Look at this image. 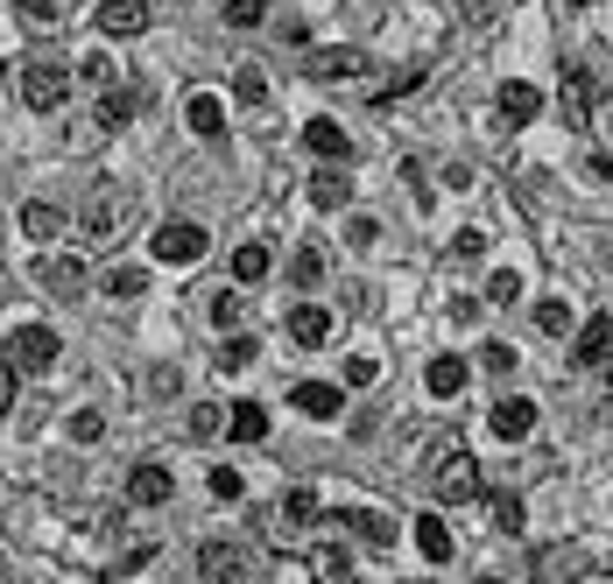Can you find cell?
Returning a JSON list of instances; mask_svg holds the SVG:
<instances>
[{"mask_svg":"<svg viewBox=\"0 0 613 584\" xmlns=\"http://www.w3.org/2000/svg\"><path fill=\"white\" fill-rule=\"evenodd\" d=\"M0 77H8V64H0Z\"/></svg>","mask_w":613,"mask_h":584,"instance_id":"49","label":"cell"},{"mask_svg":"<svg viewBox=\"0 0 613 584\" xmlns=\"http://www.w3.org/2000/svg\"><path fill=\"white\" fill-rule=\"evenodd\" d=\"M466 380H472L466 359H430V374H424V387H430L437 401H458V395H466Z\"/></svg>","mask_w":613,"mask_h":584,"instance_id":"14","label":"cell"},{"mask_svg":"<svg viewBox=\"0 0 613 584\" xmlns=\"http://www.w3.org/2000/svg\"><path fill=\"white\" fill-rule=\"evenodd\" d=\"M79 77H92V85H113V77H121V71H113V56H100V50H92L85 64H79Z\"/></svg>","mask_w":613,"mask_h":584,"instance_id":"42","label":"cell"},{"mask_svg":"<svg viewBox=\"0 0 613 584\" xmlns=\"http://www.w3.org/2000/svg\"><path fill=\"white\" fill-rule=\"evenodd\" d=\"M64 430H71V444H100L106 437V416H100V408H71Z\"/></svg>","mask_w":613,"mask_h":584,"instance_id":"29","label":"cell"},{"mask_svg":"<svg viewBox=\"0 0 613 584\" xmlns=\"http://www.w3.org/2000/svg\"><path fill=\"white\" fill-rule=\"evenodd\" d=\"M205 247H212V240H205V226L169 219V226L156 232V240H148V254H156L163 268H190V261H205Z\"/></svg>","mask_w":613,"mask_h":584,"instance_id":"3","label":"cell"},{"mask_svg":"<svg viewBox=\"0 0 613 584\" xmlns=\"http://www.w3.org/2000/svg\"><path fill=\"white\" fill-rule=\"evenodd\" d=\"M493 521H501V529H522V500H515V493H493Z\"/></svg>","mask_w":613,"mask_h":584,"instance_id":"44","label":"cell"},{"mask_svg":"<svg viewBox=\"0 0 613 584\" xmlns=\"http://www.w3.org/2000/svg\"><path fill=\"white\" fill-rule=\"evenodd\" d=\"M303 142H311L324 163H346V155H353V142H346V127H339V121H311V127H303Z\"/></svg>","mask_w":613,"mask_h":584,"instance_id":"16","label":"cell"},{"mask_svg":"<svg viewBox=\"0 0 613 584\" xmlns=\"http://www.w3.org/2000/svg\"><path fill=\"white\" fill-rule=\"evenodd\" d=\"M571 8H592V0H571Z\"/></svg>","mask_w":613,"mask_h":584,"instance_id":"48","label":"cell"},{"mask_svg":"<svg viewBox=\"0 0 613 584\" xmlns=\"http://www.w3.org/2000/svg\"><path fill=\"white\" fill-rule=\"evenodd\" d=\"M311 571H318L324 584H346V571H353V556H346V550H318V556H311Z\"/></svg>","mask_w":613,"mask_h":584,"instance_id":"32","label":"cell"},{"mask_svg":"<svg viewBox=\"0 0 613 584\" xmlns=\"http://www.w3.org/2000/svg\"><path fill=\"white\" fill-rule=\"evenodd\" d=\"M184 121H190V134H205V142H212V134L226 127V106L212 100V92H190V106H184Z\"/></svg>","mask_w":613,"mask_h":584,"instance_id":"18","label":"cell"},{"mask_svg":"<svg viewBox=\"0 0 613 584\" xmlns=\"http://www.w3.org/2000/svg\"><path fill=\"white\" fill-rule=\"evenodd\" d=\"M22 100H29L35 113H56V106L71 100V71H64V64H29V71H22Z\"/></svg>","mask_w":613,"mask_h":584,"instance_id":"4","label":"cell"},{"mask_svg":"<svg viewBox=\"0 0 613 584\" xmlns=\"http://www.w3.org/2000/svg\"><path fill=\"white\" fill-rule=\"evenodd\" d=\"M606 359H613V317H592L571 345V366H606Z\"/></svg>","mask_w":613,"mask_h":584,"instance_id":"10","label":"cell"},{"mask_svg":"<svg viewBox=\"0 0 613 584\" xmlns=\"http://www.w3.org/2000/svg\"><path fill=\"white\" fill-rule=\"evenodd\" d=\"M92 29L113 35V43H127V35H142V29H148V0H100Z\"/></svg>","mask_w":613,"mask_h":584,"instance_id":"7","label":"cell"},{"mask_svg":"<svg viewBox=\"0 0 613 584\" xmlns=\"http://www.w3.org/2000/svg\"><path fill=\"white\" fill-rule=\"evenodd\" d=\"M276 0H226V29H261Z\"/></svg>","mask_w":613,"mask_h":584,"instance_id":"26","label":"cell"},{"mask_svg":"<svg viewBox=\"0 0 613 584\" xmlns=\"http://www.w3.org/2000/svg\"><path fill=\"white\" fill-rule=\"evenodd\" d=\"M515 296H522V275H515V268H501V275L487 282V303H515Z\"/></svg>","mask_w":613,"mask_h":584,"instance_id":"39","label":"cell"},{"mask_svg":"<svg viewBox=\"0 0 613 584\" xmlns=\"http://www.w3.org/2000/svg\"><path fill=\"white\" fill-rule=\"evenodd\" d=\"M219 423H226V416H219L212 401H198V408H190V437H219Z\"/></svg>","mask_w":613,"mask_h":584,"instance_id":"41","label":"cell"},{"mask_svg":"<svg viewBox=\"0 0 613 584\" xmlns=\"http://www.w3.org/2000/svg\"><path fill=\"white\" fill-rule=\"evenodd\" d=\"M430 486H437V500H451V508L480 500V465H472L466 444H445V451L430 458Z\"/></svg>","mask_w":613,"mask_h":584,"instance_id":"2","label":"cell"},{"mask_svg":"<svg viewBox=\"0 0 613 584\" xmlns=\"http://www.w3.org/2000/svg\"><path fill=\"white\" fill-rule=\"evenodd\" d=\"M226 437H233V444H261L268 437V408L261 401H233V408H226Z\"/></svg>","mask_w":613,"mask_h":584,"instance_id":"15","label":"cell"},{"mask_svg":"<svg viewBox=\"0 0 613 584\" xmlns=\"http://www.w3.org/2000/svg\"><path fill=\"white\" fill-rule=\"evenodd\" d=\"M22 232H29V240H56V232H64V211H56V205H29Z\"/></svg>","mask_w":613,"mask_h":584,"instance_id":"24","label":"cell"},{"mask_svg":"<svg viewBox=\"0 0 613 584\" xmlns=\"http://www.w3.org/2000/svg\"><path fill=\"white\" fill-rule=\"evenodd\" d=\"M451 254H458V261H480V254H487V232H472V226H466V232L451 240Z\"/></svg>","mask_w":613,"mask_h":584,"instance_id":"43","label":"cell"},{"mask_svg":"<svg viewBox=\"0 0 613 584\" xmlns=\"http://www.w3.org/2000/svg\"><path fill=\"white\" fill-rule=\"evenodd\" d=\"M35 282L56 289V296H79V289H85V268H79V261H35Z\"/></svg>","mask_w":613,"mask_h":584,"instance_id":"19","label":"cell"},{"mask_svg":"<svg viewBox=\"0 0 613 584\" xmlns=\"http://www.w3.org/2000/svg\"><path fill=\"white\" fill-rule=\"evenodd\" d=\"M290 338L297 345H324V338H332V310H324V303H297L290 310Z\"/></svg>","mask_w":613,"mask_h":584,"instance_id":"13","label":"cell"},{"mask_svg":"<svg viewBox=\"0 0 613 584\" xmlns=\"http://www.w3.org/2000/svg\"><path fill=\"white\" fill-rule=\"evenodd\" d=\"M198 584H247V550L240 542H205L198 550Z\"/></svg>","mask_w":613,"mask_h":584,"instance_id":"5","label":"cell"},{"mask_svg":"<svg viewBox=\"0 0 613 584\" xmlns=\"http://www.w3.org/2000/svg\"><path fill=\"white\" fill-rule=\"evenodd\" d=\"M346 198H353V184L339 177V169H318V177H311V205H318V211H339Z\"/></svg>","mask_w":613,"mask_h":584,"instance_id":"20","label":"cell"},{"mask_svg":"<svg viewBox=\"0 0 613 584\" xmlns=\"http://www.w3.org/2000/svg\"><path fill=\"white\" fill-rule=\"evenodd\" d=\"M276 521H282V529H303V521H318V493H311V486H297V493H282Z\"/></svg>","mask_w":613,"mask_h":584,"instance_id":"21","label":"cell"},{"mask_svg":"<svg viewBox=\"0 0 613 584\" xmlns=\"http://www.w3.org/2000/svg\"><path fill=\"white\" fill-rule=\"evenodd\" d=\"M374 380H381V359L353 353V359H346V387H374Z\"/></svg>","mask_w":613,"mask_h":584,"instance_id":"38","label":"cell"},{"mask_svg":"<svg viewBox=\"0 0 613 584\" xmlns=\"http://www.w3.org/2000/svg\"><path fill=\"white\" fill-rule=\"evenodd\" d=\"M169 493H177V479H169L156 458H148V465H134V472H127V500H134V508H163Z\"/></svg>","mask_w":613,"mask_h":584,"instance_id":"8","label":"cell"},{"mask_svg":"<svg viewBox=\"0 0 613 584\" xmlns=\"http://www.w3.org/2000/svg\"><path fill=\"white\" fill-rule=\"evenodd\" d=\"M480 366H487V374H515L522 359H515V345H480Z\"/></svg>","mask_w":613,"mask_h":584,"instance_id":"40","label":"cell"},{"mask_svg":"<svg viewBox=\"0 0 613 584\" xmlns=\"http://www.w3.org/2000/svg\"><path fill=\"white\" fill-rule=\"evenodd\" d=\"M134 121V92H113L106 85V100H100V127H127Z\"/></svg>","mask_w":613,"mask_h":584,"instance_id":"30","label":"cell"},{"mask_svg":"<svg viewBox=\"0 0 613 584\" xmlns=\"http://www.w3.org/2000/svg\"><path fill=\"white\" fill-rule=\"evenodd\" d=\"M564 121H571V127H585V71H571V77H564Z\"/></svg>","mask_w":613,"mask_h":584,"instance_id":"33","label":"cell"},{"mask_svg":"<svg viewBox=\"0 0 613 584\" xmlns=\"http://www.w3.org/2000/svg\"><path fill=\"white\" fill-rule=\"evenodd\" d=\"M240 310H247V303L233 296V289H219V296H212V324H219V331H233V324H240Z\"/></svg>","mask_w":613,"mask_h":584,"instance_id":"36","label":"cell"},{"mask_svg":"<svg viewBox=\"0 0 613 584\" xmlns=\"http://www.w3.org/2000/svg\"><path fill=\"white\" fill-rule=\"evenodd\" d=\"M254 359H261V353H254V338H247V331H233V338L219 345V374H247Z\"/></svg>","mask_w":613,"mask_h":584,"instance_id":"23","label":"cell"},{"mask_svg":"<svg viewBox=\"0 0 613 584\" xmlns=\"http://www.w3.org/2000/svg\"><path fill=\"white\" fill-rule=\"evenodd\" d=\"M346 529H353L360 542H374V550H381V542H395V529H388L381 514H367V508H353V514H346Z\"/></svg>","mask_w":613,"mask_h":584,"instance_id":"28","label":"cell"},{"mask_svg":"<svg viewBox=\"0 0 613 584\" xmlns=\"http://www.w3.org/2000/svg\"><path fill=\"white\" fill-rule=\"evenodd\" d=\"M536 331H550V338L571 331V303H536Z\"/></svg>","mask_w":613,"mask_h":584,"instance_id":"34","label":"cell"},{"mask_svg":"<svg viewBox=\"0 0 613 584\" xmlns=\"http://www.w3.org/2000/svg\"><path fill=\"white\" fill-rule=\"evenodd\" d=\"M233 100H240V106H261V100H268L261 64H240V71H233Z\"/></svg>","mask_w":613,"mask_h":584,"instance_id":"27","label":"cell"},{"mask_svg":"<svg viewBox=\"0 0 613 584\" xmlns=\"http://www.w3.org/2000/svg\"><path fill=\"white\" fill-rule=\"evenodd\" d=\"M536 113H543V92L522 85V77H508V85H501V121H508V127H529Z\"/></svg>","mask_w":613,"mask_h":584,"instance_id":"12","label":"cell"},{"mask_svg":"<svg viewBox=\"0 0 613 584\" xmlns=\"http://www.w3.org/2000/svg\"><path fill=\"white\" fill-rule=\"evenodd\" d=\"M592 177H600V184H613V155H600V163H592Z\"/></svg>","mask_w":613,"mask_h":584,"instance_id":"46","label":"cell"},{"mask_svg":"<svg viewBox=\"0 0 613 584\" xmlns=\"http://www.w3.org/2000/svg\"><path fill=\"white\" fill-rule=\"evenodd\" d=\"M487 430L501 437V444H522V437L536 430V401H529V395H501V401L487 408Z\"/></svg>","mask_w":613,"mask_h":584,"instance_id":"6","label":"cell"},{"mask_svg":"<svg viewBox=\"0 0 613 584\" xmlns=\"http://www.w3.org/2000/svg\"><path fill=\"white\" fill-rule=\"evenodd\" d=\"M290 401L303 408V416H318V423H332L339 408H346V401H339V387H332V380H297V387H290Z\"/></svg>","mask_w":613,"mask_h":584,"instance_id":"11","label":"cell"},{"mask_svg":"<svg viewBox=\"0 0 613 584\" xmlns=\"http://www.w3.org/2000/svg\"><path fill=\"white\" fill-rule=\"evenodd\" d=\"M0 359H8L14 374H50V366L64 359V345H56V331H50V324H14V331H8V345H0Z\"/></svg>","mask_w":613,"mask_h":584,"instance_id":"1","label":"cell"},{"mask_svg":"<svg viewBox=\"0 0 613 584\" xmlns=\"http://www.w3.org/2000/svg\"><path fill=\"white\" fill-rule=\"evenodd\" d=\"M268 268H276V254H268V247H261V240H247V247H240V254H233V282H261V275H268Z\"/></svg>","mask_w":613,"mask_h":584,"instance_id":"22","label":"cell"},{"mask_svg":"<svg viewBox=\"0 0 613 584\" xmlns=\"http://www.w3.org/2000/svg\"><path fill=\"white\" fill-rule=\"evenodd\" d=\"M0 584H14V563L8 556H0Z\"/></svg>","mask_w":613,"mask_h":584,"instance_id":"47","label":"cell"},{"mask_svg":"<svg viewBox=\"0 0 613 584\" xmlns=\"http://www.w3.org/2000/svg\"><path fill=\"white\" fill-rule=\"evenodd\" d=\"M409 529H416V550H424L430 563H445V556H451V529H445V514H416Z\"/></svg>","mask_w":613,"mask_h":584,"instance_id":"17","label":"cell"},{"mask_svg":"<svg viewBox=\"0 0 613 584\" xmlns=\"http://www.w3.org/2000/svg\"><path fill=\"white\" fill-rule=\"evenodd\" d=\"M240 493H247L240 472H212V500H240Z\"/></svg>","mask_w":613,"mask_h":584,"instance_id":"45","label":"cell"},{"mask_svg":"<svg viewBox=\"0 0 613 584\" xmlns=\"http://www.w3.org/2000/svg\"><path fill=\"white\" fill-rule=\"evenodd\" d=\"M113 226H121V205H113V198H106V190H100V198H92V205H85V232H92V240H106V232H113Z\"/></svg>","mask_w":613,"mask_h":584,"instance_id":"25","label":"cell"},{"mask_svg":"<svg viewBox=\"0 0 613 584\" xmlns=\"http://www.w3.org/2000/svg\"><path fill=\"white\" fill-rule=\"evenodd\" d=\"M29 29H56V0H14Z\"/></svg>","mask_w":613,"mask_h":584,"instance_id":"37","label":"cell"},{"mask_svg":"<svg viewBox=\"0 0 613 584\" xmlns=\"http://www.w3.org/2000/svg\"><path fill=\"white\" fill-rule=\"evenodd\" d=\"M290 275H297V289H311V282L324 275V254H318V247H303V254L290 261Z\"/></svg>","mask_w":613,"mask_h":584,"instance_id":"35","label":"cell"},{"mask_svg":"<svg viewBox=\"0 0 613 584\" xmlns=\"http://www.w3.org/2000/svg\"><path fill=\"white\" fill-rule=\"evenodd\" d=\"M148 268H106V296H142Z\"/></svg>","mask_w":613,"mask_h":584,"instance_id":"31","label":"cell"},{"mask_svg":"<svg viewBox=\"0 0 613 584\" xmlns=\"http://www.w3.org/2000/svg\"><path fill=\"white\" fill-rule=\"evenodd\" d=\"M303 71H311L318 85H339V77L367 71V56H360V50H311V64H303Z\"/></svg>","mask_w":613,"mask_h":584,"instance_id":"9","label":"cell"}]
</instances>
